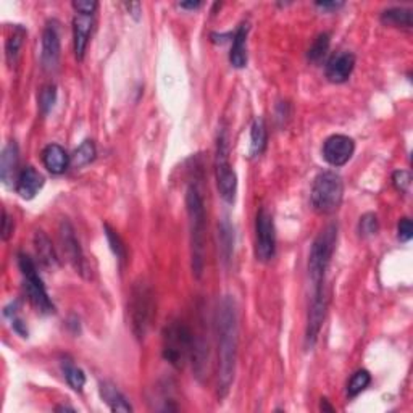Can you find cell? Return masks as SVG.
<instances>
[{
    "label": "cell",
    "instance_id": "6da1fadb",
    "mask_svg": "<svg viewBox=\"0 0 413 413\" xmlns=\"http://www.w3.org/2000/svg\"><path fill=\"white\" fill-rule=\"evenodd\" d=\"M218 336V396L226 397L236 373L239 347V314L234 297H223L217 311Z\"/></svg>",
    "mask_w": 413,
    "mask_h": 413
},
{
    "label": "cell",
    "instance_id": "7a4b0ae2",
    "mask_svg": "<svg viewBox=\"0 0 413 413\" xmlns=\"http://www.w3.org/2000/svg\"><path fill=\"white\" fill-rule=\"evenodd\" d=\"M338 244V224H328L315 237L309 257V276L311 281V297L327 296L324 279Z\"/></svg>",
    "mask_w": 413,
    "mask_h": 413
},
{
    "label": "cell",
    "instance_id": "3957f363",
    "mask_svg": "<svg viewBox=\"0 0 413 413\" xmlns=\"http://www.w3.org/2000/svg\"><path fill=\"white\" fill-rule=\"evenodd\" d=\"M186 210L191 233V268L194 276L200 279L205 267V206L196 186L187 187Z\"/></svg>",
    "mask_w": 413,
    "mask_h": 413
},
{
    "label": "cell",
    "instance_id": "277c9868",
    "mask_svg": "<svg viewBox=\"0 0 413 413\" xmlns=\"http://www.w3.org/2000/svg\"><path fill=\"white\" fill-rule=\"evenodd\" d=\"M196 339L192 336L189 327L181 321H172L163 329V359L173 368L182 370L187 362L192 359Z\"/></svg>",
    "mask_w": 413,
    "mask_h": 413
},
{
    "label": "cell",
    "instance_id": "5b68a950",
    "mask_svg": "<svg viewBox=\"0 0 413 413\" xmlns=\"http://www.w3.org/2000/svg\"><path fill=\"white\" fill-rule=\"evenodd\" d=\"M130 318L132 334L137 341H144L155 318V296L152 287L142 279L136 281L131 289Z\"/></svg>",
    "mask_w": 413,
    "mask_h": 413
},
{
    "label": "cell",
    "instance_id": "8992f818",
    "mask_svg": "<svg viewBox=\"0 0 413 413\" xmlns=\"http://www.w3.org/2000/svg\"><path fill=\"white\" fill-rule=\"evenodd\" d=\"M344 182L336 172H321L315 178L310 192L311 206L316 213L331 215L342 204Z\"/></svg>",
    "mask_w": 413,
    "mask_h": 413
},
{
    "label": "cell",
    "instance_id": "52a82bcc",
    "mask_svg": "<svg viewBox=\"0 0 413 413\" xmlns=\"http://www.w3.org/2000/svg\"><path fill=\"white\" fill-rule=\"evenodd\" d=\"M18 267L23 274V281H25V291L27 294V299L33 304L40 314H54L55 305L50 300L45 286L40 279L36 263L30 255L18 254Z\"/></svg>",
    "mask_w": 413,
    "mask_h": 413
},
{
    "label": "cell",
    "instance_id": "ba28073f",
    "mask_svg": "<svg viewBox=\"0 0 413 413\" xmlns=\"http://www.w3.org/2000/svg\"><path fill=\"white\" fill-rule=\"evenodd\" d=\"M228 134L226 130H222L217 139V154H215V176L222 199L226 204H234L237 192V176L231 163H229Z\"/></svg>",
    "mask_w": 413,
    "mask_h": 413
},
{
    "label": "cell",
    "instance_id": "9c48e42d",
    "mask_svg": "<svg viewBox=\"0 0 413 413\" xmlns=\"http://www.w3.org/2000/svg\"><path fill=\"white\" fill-rule=\"evenodd\" d=\"M276 254V229L273 215L260 209L255 220V257L261 263H268Z\"/></svg>",
    "mask_w": 413,
    "mask_h": 413
},
{
    "label": "cell",
    "instance_id": "30bf717a",
    "mask_svg": "<svg viewBox=\"0 0 413 413\" xmlns=\"http://www.w3.org/2000/svg\"><path fill=\"white\" fill-rule=\"evenodd\" d=\"M58 237H60L63 254H65L67 260L70 261L71 267L75 268V272L81 274L82 278H89L91 268L87 265L84 252H82L80 241H78L75 234V228L71 226V223L68 220H62L60 228H58Z\"/></svg>",
    "mask_w": 413,
    "mask_h": 413
},
{
    "label": "cell",
    "instance_id": "8fae6325",
    "mask_svg": "<svg viewBox=\"0 0 413 413\" xmlns=\"http://www.w3.org/2000/svg\"><path fill=\"white\" fill-rule=\"evenodd\" d=\"M355 152V142L352 137L344 134L329 136L323 144V158L331 167H344Z\"/></svg>",
    "mask_w": 413,
    "mask_h": 413
},
{
    "label": "cell",
    "instance_id": "7c38bea8",
    "mask_svg": "<svg viewBox=\"0 0 413 413\" xmlns=\"http://www.w3.org/2000/svg\"><path fill=\"white\" fill-rule=\"evenodd\" d=\"M60 62V36L55 23H49L43 33V50H40V63L45 71H55Z\"/></svg>",
    "mask_w": 413,
    "mask_h": 413
},
{
    "label": "cell",
    "instance_id": "4fadbf2b",
    "mask_svg": "<svg viewBox=\"0 0 413 413\" xmlns=\"http://www.w3.org/2000/svg\"><path fill=\"white\" fill-rule=\"evenodd\" d=\"M93 15H81V13H78L73 18V45H75V55L80 62L84 58L91 33H93Z\"/></svg>",
    "mask_w": 413,
    "mask_h": 413
},
{
    "label": "cell",
    "instance_id": "5bb4252c",
    "mask_svg": "<svg viewBox=\"0 0 413 413\" xmlns=\"http://www.w3.org/2000/svg\"><path fill=\"white\" fill-rule=\"evenodd\" d=\"M355 67V55L351 52H339L327 65V78L334 84H341L351 78Z\"/></svg>",
    "mask_w": 413,
    "mask_h": 413
},
{
    "label": "cell",
    "instance_id": "9a60e30c",
    "mask_svg": "<svg viewBox=\"0 0 413 413\" xmlns=\"http://www.w3.org/2000/svg\"><path fill=\"white\" fill-rule=\"evenodd\" d=\"M44 186V176L40 174L34 167H26L23 168L20 174H18V180L15 185V189L18 196L25 200L34 199L36 194L43 189Z\"/></svg>",
    "mask_w": 413,
    "mask_h": 413
},
{
    "label": "cell",
    "instance_id": "2e32d148",
    "mask_svg": "<svg viewBox=\"0 0 413 413\" xmlns=\"http://www.w3.org/2000/svg\"><path fill=\"white\" fill-rule=\"evenodd\" d=\"M18 162H20V152L15 142H8L2 149L0 155V180L5 186H10L13 181L18 180Z\"/></svg>",
    "mask_w": 413,
    "mask_h": 413
},
{
    "label": "cell",
    "instance_id": "e0dca14e",
    "mask_svg": "<svg viewBox=\"0 0 413 413\" xmlns=\"http://www.w3.org/2000/svg\"><path fill=\"white\" fill-rule=\"evenodd\" d=\"M43 163L52 174H62L67 172L68 165L71 163V158L62 145L49 144L43 150Z\"/></svg>",
    "mask_w": 413,
    "mask_h": 413
},
{
    "label": "cell",
    "instance_id": "ac0fdd59",
    "mask_svg": "<svg viewBox=\"0 0 413 413\" xmlns=\"http://www.w3.org/2000/svg\"><path fill=\"white\" fill-rule=\"evenodd\" d=\"M99 392H100V397H102V401L107 403L112 412H123V413L132 412L131 403L126 399L125 394L115 386L113 383H110V381H102V383H100Z\"/></svg>",
    "mask_w": 413,
    "mask_h": 413
},
{
    "label": "cell",
    "instance_id": "d6986e66",
    "mask_svg": "<svg viewBox=\"0 0 413 413\" xmlns=\"http://www.w3.org/2000/svg\"><path fill=\"white\" fill-rule=\"evenodd\" d=\"M247 34H249V23H242L233 36L229 62L234 68H244L247 65Z\"/></svg>",
    "mask_w": 413,
    "mask_h": 413
},
{
    "label": "cell",
    "instance_id": "ffe728a7",
    "mask_svg": "<svg viewBox=\"0 0 413 413\" xmlns=\"http://www.w3.org/2000/svg\"><path fill=\"white\" fill-rule=\"evenodd\" d=\"M34 247H36V254H38V257H39V261L44 265L45 268H52L58 263L57 254H55L52 242H50L47 234H45L44 231H36Z\"/></svg>",
    "mask_w": 413,
    "mask_h": 413
},
{
    "label": "cell",
    "instance_id": "44dd1931",
    "mask_svg": "<svg viewBox=\"0 0 413 413\" xmlns=\"http://www.w3.org/2000/svg\"><path fill=\"white\" fill-rule=\"evenodd\" d=\"M267 147V126L263 118H255L250 128V155L259 157Z\"/></svg>",
    "mask_w": 413,
    "mask_h": 413
},
{
    "label": "cell",
    "instance_id": "7402d4cb",
    "mask_svg": "<svg viewBox=\"0 0 413 413\" xmlns=\"http://www.w3.org/2000/svg\"><path fill=\"white\" fill-rule=\"evenodd\" d=\"M381 21L388 26H396V27H412V10L410 8H402V7H392L388 8L381 13Z\"/></svg>",
    "mask_w": 413,
    "mask_h": 413
},
{
    "label": "cell",
    "instance_id": "603a6c76",
    "mask_svg": "<svg viewBox=\"0 0 413 413\" xmlns=\"http://www.w3.org/2000/svg\"><path fill=\"white\" fill-rule=\"evenodd\" d=\"M218 234H220V249H222L223 260L229 261L233 255V244H234V234H233V226L228 222V218H223L222 223L218 226Z\"/></svg>",
    "mask_w": 413,
    "mask_h": 413
},
{
    "label": "cell",
    "instance_id": "cb8c5ba5",
    "mask_svg": "<svg viewBox=\"0 0 413 413\" xmlns=\"http://www.w3.org/2000/svg\"><path fill=\"white\" fill-rule=\"evenodd\" d=\"M104 231H105V237H107V241L110 244V249H112L115 257H117L118 261H120V267L123 268V267H125L126 259H128L126 246L123 244L120 234L115 231V229L110 226V224H104Z\"/></svg>",
    "mask_w": 413,
    "mask_h": 413
},
{
    "label": "cell",
    "instance_id": "d4e9b609",
    "mask_svg": "<svg viewBox=\"0 0 413 413\" xmlns=\"http://www.w3.org/2000/svg\"><path fill=\"white\" fill-rule=\"evenodd\" d=\"M26 31L23 27H15L13 34L8 38L7 44H5V55H7V62L8 65L13 67L18 60V55H20V49L23 45V39H25Z\"/></svg>",
    "mask_w": 413,
    "mask_h": 413
},
{
    "label": "cell",
    "instance_id": "484cf974",
    "mask_svg": "<svg viewBox=\"0 0 413 413\" xmlns=\"http://www.w3.org/2000/svg\"><path fill=\"white\" fill-rule=\"evenodd\" d=\"M95 158V145L93 141H84L71 155V165L75 168H82Z\"/></svg>",
    "mask_w": 413,
    "mask_h": 413
},
{
    "label": "cell",
    "instance_id": "4316f807",
    "mask_svg": "<svg viewBox=\"0 0 413 413\" xmlns=\"http://www.w3.org/2000/svg\"><path fill=\"white\" fill-rule=\"evenodd\" d=\"M371 376L366 370H359L352 375L351 381L347 383V396L349 397H357L359 394L365 391L370 386Z\"/></svg>",
    "mask_w": 413,
    "mask_h": 413
},
{
    "label": "cell",
    "instance_id": "83f0119b",
    "mask_svg": "<svg viewBox=\"0 0 413 413\" xmlns=\"http://www.w3.org/2000/svg\"><path fill=\"white\" fill-rule=\"evenodd\" d=\"M62 368H63V373H65L67 383L70 384V388L75 389V391H81L86 384L84 371L73 365L71 362H63Z\"/></svg>",
    "mask_w": 413,
    "mask_h": 413
},
{
    "label": "cell",
    "instance_id": "f1b7e54d",
    "mask_svg": "<svg viewBox=\"0 0 413 413\" xmlns=\"http://www.w3.org/2000/svg\"><path fill=\"white\" fill-rule=\"evenodd\" d=\"M329 43H331V39H329L328 33H321L318 38L314 40V44H311V47L309 49V60L314 63H318L321 58L324 57L329 49Z\"/></svg>",
    "mask_w": 413,
    "mask_h": 413
},
{
    "label": "cell",
    "instance_id": "f546056e",
    "mask_svg": "<svg viewBox=\"0 0 413 413\" xmlns=\"http://www.w3.org/2000/svg\"><path fill=\"white\" fill-rule=\"evenodd\" d=\"M55 102H57V87L54 84L44 86L39 93V108L43 115L52 112Z\"/></svg>",
    "mask_w": 413,
    "mask_h": 413
},
{
    "label": "cell",
    "instance_id": "4dcf8cb0",
    "mask_svg": "<svg viewBox=\"0 0 413 413\" xmlns=\"http://www.w3.org/2000/svg\"><path fill=\"white\" fill-rule=\"evenodd\" d=\"M379 231V222L375 213H365L359 222V234L360 237L376 236Z\"/></svg>",
    "mask_w": 413,
    "mask_h": 413
},
{
    "label": "cell",
    "instance_id": "1f68e13d",
    "mask_svg": "<svg viewBox=\"0 0 413 413\" xmlns=\"http://www.w3.org/2000/svg\"><path fill=\"white\" fill-rule=\"evenodd\" d=\"M392 182L396 186L397 191L403 192V194H408L412 186V174L410 172H405V169H399L392 174Z\"/></svg>",
    "mask_w": 413,
    "mask_h": 413
},
{
    "label": "cell",
    "instance_id": "d6a6232c",
    "mask_svg": "<svg viewBox=\"0 0 413 413\" xmlns=\"http://www.w3.org/2000/svg\"><path fill=\"white\" fill-rule=\"evenodd\" d=\"M413 236V224L408 217H403L397 224V237L401 242H408Z\"/></svg>",
    "mask_w": 413,
    "mask_h": 413
},
{
    "label": "cell",
    "instance_id": "836d02e7",
    "mask_svg": "<svg viewBox=\"0 0 413 413\" xmlns=\"http://www.w3.org/2000/svg\"><path fill=\"white\" fill-rule=\"evenodd\" d=\"M97 7L99 3L94 2V0H75L73 2V8L81 15H94Z\"/></svg>",
    "mask_w": 413,
    "mask_h": 413
},
{
    "label": "cell",
    "instance_id": "e575fe53",
    "mask_svg": "<svg viewBox=\"0 0 413 413\" xmlns=\"http://www.w3.org/2000/svg\"><path fill=\"white\" fill-rule=\"evenodd\" d=\"M13 229H15V223L13 220L8 217V213L3 210L2 212V228H0V233H2V239L8 241L12 237Z\"/></svg>",
    "mask_w": 413,
    "mask_h": 413
},
{
    "label": "cell",
    "instance_id": "d590c367",
    "mask_svg": "<svg viewBox=\"0 0 413 413\" xmlns=\"http://www.w3.org/2000/svg\"><path fill=\"white\" fill-rule=\"evenodd\" d=\"M315 5L321 10H338V8L344 7V2H316Z\"/></svg>",
    "mask_w": 413,
    "mask_h": 413
},
{
    "label": "cell",
    "instance_id": "8d00e7d4",
    "mask_svg": "<svg viewBox=\"0 0 413 413\" xmlns=\"http://www.w3.org/2000/svg\"><path fill=\"white\" fill-rule=\"evenodd\" d=\"M125 7L128 8V12L131 13L132 16L136 18V20H139V13H141V3L137 2H130V3H125Z\"/></svg>",
    "mask_w": 413,
    "mask_h": 413
},
{
    "label": "cell",
    "instance_id": "74e56055",
    "mask_svg": "<svg viewBox=\"0 0 413 413\" xmlns=\"http://www.w3.org/2000/svg\"><path fill=\"white\" fill-rule=\"evenodd\" d=\"M181 8H189V10H196V8L202 7V2H182L180 3Z\"/></svg>",
    "mask_w": 413,
    "mask_h": 413
},
{
    "label": "cell",
    "instance_id": "f35d334b",
    "mask_svg": "<svg viewBox=\"0 0 413 413\" xmlns=\"http://www.w3.org/2000/svg\"><path fill=\"white\" fill-rule=\"evenodd\" d=\"M320 408H321V410H323V412H334V408H333L331 405H329V403H328V401H327V399H321Z\"/></svg>",
    "mask_w": 413,
    "mask_h": 413
}]
</instances>
